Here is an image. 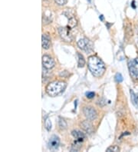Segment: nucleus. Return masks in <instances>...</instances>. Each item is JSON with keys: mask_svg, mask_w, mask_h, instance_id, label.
I'll list each match as a JSON object with an SVG mask.
<instances>
[{"mask_svg": "<svg viewBox=\"0 0 138 152\" xmlns=\"http://www.w3.org/2000/svg\"><path fill=\"white\" fill-rule=\"evenodd\" d=\"M88 69L91 74L95 77H101L104 75L106 69L104 63L97 56H91L88 61Z\"/></svg>", "mask_w": 138, "mask_h": 152, "instance_id": "nucleus-1", "label": "nucleus"}, {"mask_svg": "<svg viewBox=\"0 0 138 152\" xmlns=\"http://www.w3.org/2000/svg\"><path fill=\"white\" fill-rule=\"evenodd\" d=\"M66 83L61 81H55L50 82L48 86H46V92L49 96L55 97L61 94L66 88Z\"/></svg>", "mask_w": 138, "mask_h": 152, "instance_id": "nucleus-2", "label": "nucleus"}, {"mask_svg": "<svg viewBox=\"0 0 138 152\" xmlns=\"http://www.w3.org/2000/svg\"><path fill=\"white\" fill-rule=\"evenodd\" d=\"M77 45H78V47L81 49L85 51L87 53H89V52H92L93 48H94L93 43L89 39H86V38L80 39L79 41L77 42Z\"/></svg>", "mask_w": 138, "mask_h": 152, "instance_id": "nucleus-3", "label": "nucleus"}, {"mask_svg": "<svg viewBox=\"0 0 138 152\" xmlns=\"http://www.w3.org/2000/svg\"><path fill=\"white\" fill-rule=\"evenodd\" d=\"M128 67L131 75L138 79V58L133 60H129Z\"/></svg>", "mask_w": 138, "mask_h": 152, "instance_id": "nucleus-4", "label": "nucleus"}, {"mask_svg": "<svg viewBox=\"0 0 138 152\" xmlns=\"http://www.w3.org/2000/svg\"><path fill=\"white\" fill-rule=\"evenodd\" d=\"M58 32L61 39L65 42H72L73 40V37H72V33L69 31V28L60 27L58 28Z\"/></svg>", "mask_w": 138, "mask_h": 152, "instance_id": "nucleus-5", "label": "nucleus"}, {"mask_svg": "<svg viewBox=\"0 0 138 152\" xmlns=\"http://www.w3.org/2000/svg\"><path fill=\"white\" fill-rule=\"evenodd\" d=\"M84 114H85V117L90 121H93L97 118L98 113L96 110L92 107H85L84 108Z\"/></svg>", "mask_w": 138, "mask_h": 152, "instance_id": "nucleus-6", "label": "nucleus"}, {"mask_svg": "<svg viewBox=\"0 0 138 152\" xmlns=\"http://www.w3.org/2000/svg\"><path fill=\"white\" fill-rule=\"evenodd\" d=\"M59 144H60V140H59L58 137L55 135L52 136V137H50L48 143V148L52 151H56L58 148Z\"/></svg>", "mask_w": 138, "mask_h": 152, "instance_id": "nucleus-7", "label": "nucleus"}, {"mask_svg": "<svg viewBox=\"0 0 138 152\" xmlns=\"http://www.w3.org/2000/svg\"><path fill=\"white\" fill-rule=\"evenodd\" d=\"M42 65L45 69H51L55 66V61L51 56L45 55L42 57Z\"/></svg>", "mask_w": 138, "mask_h": 152, "instance_id": "nucleus-8", "label": "nucleus"}, {"mask_svg": "<svg viewBox=\"0 0 138 152\" xmlns=\"http://www.w3.org/2000/svg\"><path fill=\"white\" fill-rule=\"evenodd\" d=\"M81 125L83 129L88 134H91L93 132V126H92L91 123L90 122V120L84 121L81 124Z\"/></svg>", "mask_w": 138, "mask_h": 152, "instance_id": "nucleus-9", "label": "nucleus"}, {"mask_svg": "<svg viewBox=\"0 0 138 152\" xmlns=\"http://www.w3.org/2000/svg\"><path fill=\"white\" fill-rule=\"evenodd\" d=\"M64 14L67 15L68 19V26L69 28H74L77 26V20H76L75 17L72 14H66V12H64Z\"/></svg>", "mask_w": 138, "mask_h": 152, "instance_id": "nucleus-10", "label": "nucleus"}, {"mask_svg": "<svg viewBox=\"0 0 138 152\" xmlns=\"http://www.w3.org/2000/svg\"><path fill=\"white\" fill-rule=\"evenodd\" d=\"M42 48L45 49H48L50 48V45H51V42H50V39L48 37V35H42Z\"/></svg>", "mask_w": 138, "mask_h": 152, "instance_id": "nucleus-11", "label": "nucleus"}, {"mask_svg": "<svg viewBox=\"0 0 138 152\" xmlns=\"http://www.w3.org/2000/svg\"><path fill=\"white\" fill-rule=\"evenodd\" d=\"M72 135H73V137H74V138H76L77 141H81L85 138V134L83 133V132H80V131H78V130L73 131V132H72Z\"/></svg>", "mask_w": 138, "mask_h": 152, "instance_id": "nucleus-12", "label": "nucleus"}, {"mask_svg": "<svg viewBox=\"0 0 138 152\" xmlns=\"http://www.w3.org/2000/svg\"><path fill=\"white\" fill-rule=\"evenodd\" d=\"M131 101H132L133 104L135 106V107H137L138 106V98L136 95H135V93L134 92L133 90H131Z\"/></svg>", "mask_w": 138, "mask_h": 152, "instance_id": "nucleus-13", "label": "nucleus"}, {"mask_svg": "<svg viewBox=\"0 0 138 152\" xmlns=\"http://www.w3.org/2000/svg\"><path fill=\"white\" fill-rule=\"evenodd\" d=\"M77 57H78V67L79 68H82L85 66V60L84 58V56L80 53H77Z\"/></svg>", "mask_w": 138, "mask_h": 152, "instance_id": "nucleus-14", "label": "nucleus"}, {"mask_svg": "<svg viewBox=\"0 0 138 152\" xmlns=\"http://www.w3.org/2000/svg\"><path fill=\"white\" fill-rule=\"evenodd\" d=\"M58 126H59V128H61V130H64V129L67 128L66 121H64L63 118H59Z\"/></svg>", "mask_w": 138, "mask_h": 152, "instance_id": "nucleus-15", "label": "nucleus"}, {"mask_svg": "<svg viewBox=\"0 0 138 152\" xmlns=\"http://www.w3.org/2000/svg\"><path fill=\"white\" fill-rule=\"evenodd\" d=\"M106 151L110 152V151H114V152H118L120 151V148L118 146H116V145H114V146H111L109 147L107 149Z\"/></svg>", "mask_w": 138, "mask_h": 152, "instance_id": "nucleus-16", "label": "nucleus"}, {"mask_svg": "<svg viewBox=\"0 0 138 152\" xmlns=\"http://www.w3.org/2000/svg\"><path fill=\"white\" fill-rule=\"evenodd\" d=\"M45 125L46 129L48 131L51 130V128H52V122H51V121L49 120L48 118H47L45 120Z\"/></svg>", "mask_w": 138, "mask_h": 152, "instance_id": "nucleus-17", "label": "nucleus"}, {"mask_svg": "<svg viewBox=\"0 0 138 152\" xmlns=\"http://www.w3.org/2000/svg\"><path fill=\"white\" fill-rule=\"evenodd\" d=\"M123 76L121 75V74L120 73H118V74H116V75H115V81H116L117 82H123Z\"/></svg>", "mask_w": 138, "mask_h": 152, "instance_id": "nucleus-18", "label": "nucleus"}, {"mask_svg": "<svg viewBox=\"0 0 138 152\" xmlns=\"http://www.w3.org/2000/svg\"><path fill=\"white\" fill-rule=\"evenodd\" d=\"M94 92H91V91H89V92H87L86 93V96L87 98H93L94 97Z\"/></svg>", "mask_w": 138, "mask_h": 152, "instance_id": "nucleus-19", "label": "nucleus"}, {"mask_svg": "<svg viewBox=\"0 0 138 152\" xmlns=\"http://www.w3.org/2000/svg\"><path fill=\"white\" fill-rule=\"evenodd\" d=\"M55 2L58 5H59V6H62V5H64L65 3V0H55Z\"/></svg>", "mask_w": 138, "mask_h": 152, "instance_id": "nucleus-20", "label": "nucleus"}, {"mask_svg": "<svg viewBox=\"0 0 138 152\" xmlns=\"http://www.w3.org/2000/svg\"><path fill=\"white\" fill-rule=\"evenodd\" d=\"M98 104L102 107V106H104L105 104V101L104 100V99H100L98 102Z\"/></svg>", "mask_w": 138, "mask_h": 152, "instance_id": "nucleus-21", "label": "nucleus"}]
</instances>
